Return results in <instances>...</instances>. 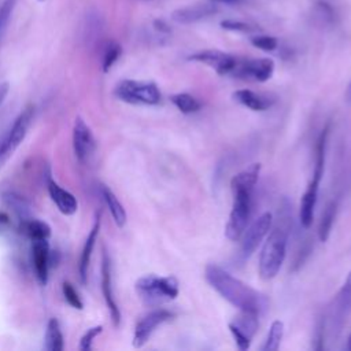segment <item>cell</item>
Segmentation results:
<instances>
[{
	"instance_id": "6da1fadb",
	"label": "cell",
	"mask_w": 351,
	"mask_h": 351,
	"mask_svg": "<svg viewBox=\"0 0 351 351\" xmlns=\"http://www.w3.org/2000/svg\"><path fill=\"white\" fill-rule=\"evenodd\" d=\"M204 278L214 291L240 311L261 315L269 308L266 295L236 278L215 263H208L206 266Z\"/></svg>"
},
{
	"instance_id": "7a4b0ae2",
	"label": "cell",
	"mask_w": 351,
	"mask_h": 351,
	"mask_svg": "<svg viewBox=\"0 0 351 351\" xmlns=\"http://www.w3.org/2000/svg\"><path fill=\"white\" fill-rule=\"evenodd\" d=\"M288 232L282 228H274L267 233L259 255V276L262 280L274 278L287 256Z\"/></svg>"
},
{
	"instance_id": "3957f363",
	"label": "cell",
	"mask_w": 351,
	"mask_h": 351,
	"mask_svg": "<svg viewBox=\"0 0 351 351\" xmlns=\"http://www.w3.org/2000/svg\"><path fill=\"white\" fill-rule=\"evenodd\" d=\"M136 292L145 304L156 306L176 299L180 285L174 276L147 274L136 281Z\"/></svg>"
},
{
	"instance_id": "277c9868",
	"label": "cell",
	"mask_w": 351,
	"mask_h": 351,
	"mask_svg": "<svg viewBox=\"0 0 351 351\" xmlns=\"http://www.w3.org/2000/svg\"><path fill=\"white\" fill-rule=\"evenodd\" d=\"M233 204L225 226V236L230 241L241 239L251 215L252 189H233Z\"/></svg>"
},
{
	"instance_id": "5b68a950",
	"label": "cell",
	"mask_w": 351,
	"mask_h": 351,
	"mask_svg": "<svg viewBox=\"0 0 351 351\" xmlns=\"http://www.w3.org/2000/svg\"><path fill=\"white\" fill-rule=\"evenodd\" d=\"M114 95L129 104H145L156 106L160 103L162 95L155 82L151 81H136L123 80L114 90Z\"/></svg>"
},
{
	"instance_id": "8992f818",
	"label": "cell",
	"mask_w": 351,
	"mask_h": 351,
	"mask_svg": "<svg viewBox=\"0 0 351 351\" xmlns=\"http://www.w3.org/2000/svg\"><path fill=\"white\" fill-rule=\"evenodd\" d=\"M34 107L27 106L14 121L8 132L0 138V169L11 158L19 144L25 140L27 130L33 122Z\"/></svg>"
},
{
	"instance_id": "52a82bcc",
	"label": "cell",
	"mask_w": 351,
	"mask_h": 351,
	"mask_svg": "<svg viewBox=\"0 0 351 351\" xmlns=\"http://www.w3.org/2000/svg\"><path fill=\"white\" fill-rule=\"evenodd\" d=\"M273 73H274V62L269 58H254V59L237 58L236 66L230 75L248 80V81L265 82L271 78Z\"/></svg>"
},
{
	"instance_id": "ba28073f",
	"label": "cell",
	"mask_w": 351,
	"mask_h": 351,
	"mask_svg": "<svg viewBox=\"0 0 351 351\" xmlns=\"http://www.w3.org/2000/svg\"><path fill=\"white\" fill-rule=\"evenodd\" d=\"M271 223H273V215L271 213L266 211V213H262L256 219H254V222L244 230L241 236V247H240V255L243 259H248L255 252L258 245L270 232Z\"/></svg>"
},
{
	"instance_id": "9c48e42d",
	"label": "cell",
	"mask_w": 351,
	"mask_h": 351,
	"mask_svg": "<svg viewBox=\"0 0 351 351\" xmlns=\"http://www.w3.org/2000/svg\"><path fill=\"white\" fill-rule=\"evenodd\" d=\"M351 310V271L348 273L343 287L335 296L329 308V330L332 335H337L341 330L343 322Z\"/></svg>"
},
{
	"instance_id": "30bf717a",
	"label": "cell",
	"mask_w": 351,
	"mask_h": 351,
	"mask_svg": "<svg viewBox=\"0 0 351 351\" xmlns=\"http://www.w3.org/2000/svg\"><path fill=\"white\" fill-rule=\"evenodd\" d=\"M324 169H325V166L314 165L313 177H311L304 193L302 195L300 208H299V221H300V225L304 229H308L313 223V219H314V208H315V204H317L318 188H319L321 178L324 176V171H322Z\"/></svg>"
},
{
	"instance_id": "8fae6325",
	"label": "cell",
	"mask_w": 351,
	"mask_h": 351,
	"mask_svg": "<svg viewBox=\"0 0 351 351\" xmlns=\"http://www.w3.org/2000/svg\"><path fill=\"white\" fill-rule=\"evenodd\" d=\"M173 318V314L165 308H156L145 314L138 319L133 333V346L136 348L143 347L158 326Z\"/></svg>"
},
{
	"instance_id": "7c38bea8",
	"label": "cell",
	"mask_w": 351,
	"mask_h": 351,
	"mask_svg": "<svg viewBox=\"0 0 351 351\" xmlns=\"http://www.w3.org/2000/svg\"><path fill=\"white\" fill-rule=\"evenodd\" d=\"M73 148L77 159L86 163L96 151V140L90 128L81 117H77L73 126Z\"/></svg>"
},
{
	"instance_id": "4fadbf2b",
	"label": "cell",
	"mask_w": 351,
	"mask_h": 351,
	"mask_svg": "<svg viewBox=\"0 0 351 351\" xmlns=\"http://www.w3.org/2000/svg\"><path fill=\"white\" fill-rule=\"evenodd\" d=\"M241 314L234 318V321L229 322V330L239 347V350L245 351L250 348L252 337L258 329V317L252 313L240 311Z\"/></svg>"
},
{
	"instance_id": "5bb4252c",
	"label": "cell",
	"mask_w": 351,
	"mask_h": 351,
	"mask_svg": "<svg viewBox=\"0 0 351 351\" xmlns=\"http://www.w3.org/2000/svg\"><path fill=\"white\" fill-rule=\"evenodd\" d=\"M188 59L210 66L219 75H229V74H232V71H233V69L236 66V62H237V56L226 53V52H222V51H218V49L199 51V52H195L191 56H188Z\"/></svg>"
},
{
	"instance_id": "9a60e30c",
	"label": "cell",
	"mask_w": 351,
	"mask_h": 351,
	"mask_svg": "<svg viewBox=\"0 0 351 351\" xmlns=\"http://www.w3.org/2000/svg\"><path fill=\"white\" fill-rule=\"evenodd\" d=\"M101 292L106 300V304L108 307L112 324L115 326H119L121 324V311L117 304L115 296H114V289H112V274H111V259L107 254V251H103V258H101Z\"/></svg>"
},
{
	"instance_id": "2e32d148",
	"label": "cell",
	"mask_w": 351,
	"mask_h": 351,
	"mask_svg": "<svg viewBox=\"0 0 351 351\" xmlns=\"http://www.w3.org/2000/svg\"><path fill=\"white\" fill-rule=\"evenodd\" d=\"M218 12L215 3H204V4H193L182 8H177L171 12V19L181 25L195 23L203 19H207Z\"/></svg>"
},
{
	"instance_id": "e0dca14e",
	"label": "cell",
	"mask_w": 351,
	"mask_h": 351,
	"mask_svg": "<svg viewBox=\"0 0 351 351\" xmlns=\"http://www.w3.org/2000/svg\"><path fill=\"white\" fill-rule=\"evenodd\" d=\"M33 266L37 280L45 285L48 281V270L51 265V252L49 244L47 240H34L32 245Z\"/></svg>"
},
{
	"instance_id": "ac0fdd59",
	"label": "cell",
	"mask_w": 351,
	"mask_h": 351,
	"mask_svg": "<svg viewBox=\"0 0 351 351\" xmlns=\"http://www.w3.org/2000/svg\"><path fill=\"white\" fill-rule=\"evenodd\" d=\"M48 193L52 199V202L56 204L58 210L64 215H73L75 214L78 208V202L73 193L63 189L58 182H55L52 178H48L47 181Z\"/></svg>"
},
{
	"instance_id": "d6986e66",
	"label": "cell",
	"mask_w": 351,
	"mask_h": 351,
	"mask_svg": "<svg viewBox=\"0 0 351 351\" xmlns=\"http://www.w3.org/2000/svg\"><path fill=\"white\" fill-rule=\"evenodd\" d=\"M232 97L237 103H240L241 106H244L252 111H266L274 103V99H271L270 96L256 93L250 89H239V90L233 92Z\"/></svg>"
},
{
	"instance_id": "ffe728a7",
	"label": "cell",
	"mask_w": 351,
	"mask_h": 351,
	"mask_svg": "<svg viewBox=\"0 0 351 351\" xmlns=\"http://www.w3.org/2000/svg\"><path fill=\"white\" fill-rule=\"evenodd\" d=\"M99 230H100V213L96 217V221H95V223H93V226H92V229H90V232H89V234L85 240V244H84V248H82V252H81L78 270H80V278H81L82 284H86V280H88V267H89V263H90L92 251H93V247L96 244Z\"/></svg>"
},
{
	"instance_id": "44dd1931",
	"label": "cell",
	"mask_w": 351,
	"mask_h": 351,
	"mask_svg": "<svg viewBox=\"0 0 351 351\" xmlns=\"http://www.w3.org/2000/svg\"><path fill=\"white\" fill-rule=\"evenodd\" d=\"M1 199L4 202V204L21 219H27L32 218V206L30 203L21 196L19 193L14 192V191H4L1 193Z\"/></svg>"
},
{
	"instance_id": "7402d4cb",
	"label": "cell",
	"mask_w": 351,
	"mask_h": 351,
	"mask_svg": "<svg viewBox=\"0 0 351 351\" xmlns=\"http://www.w3.org/2000/svg\"><path fill=\"white\" fill-rule=\"evenodd\" d=\"M261 173V165L259 163H252L247 169L241 170L237 173L232 180H230V188L233 189H252L258 182Z\"/></svg>"
},
{
	"instance_id": "603a6c76",
	"label": "cell",
	"mask_w": 351,
	"mask_h": 351,
	"mask_svg": "<svg viewBox=\"0 0 351 351\" xmlns=\"http://www.w3.org/2000/svg\"><path fill=\"white\" fill-rule=\"evenodd\" d=\"M101 196L107 204V208L118 228H123L126 223V211L122 206V203L118 200L115 193L106 185L101 186Z\"/></svg>"
},
{
	"instance_id": "cb8c5ba5",
	"label": "cell",
	"mask_w": 351,
	"mask_h": 351,
	"mask_svg": "<svg viewBox=\"0 0 351 351\" xmlns=\"http://www.w3.org/2000/svg\"><path fill=\"white\" fill-rule=\"evenodd\" d=\"M19 230L25 236L32 239L33 241L34 240H48V237L51 236L49 225L44 221L34 219V218H27V219L21 221Z\"/></svg>"
},
{
	"instance_id": "d4e9b609",
	"label": "cell",
	"mask_w": 351,
	"mask_h": 351,
	"mask_svg": "<svg viewBox=\"0 0 351 351\" xmlns=\"http://www.w3.org/2000/svg\"><path fill=\"white\" fill-rule=\"evenodd\" d=\"M64 347L63 335L56 318H51L45 330V343L44 348L48 351H62Z\"/></svg>"
},
{
	"instance_id": "484cf974",
	"label": "cell",
	"mask_w": 351,
	"mask_h": 351,
	"mask_svg": "<svg viewBox=\"0 0 351 351\" xmlns=\"http://www.w3.org/2000/svg\"><path fill=\"white\" fill-rule=\"evenodd\" d=\"M336 211H337V202L332 200L330 203L326 204L321 221H319V226H318V237L321 241H326L330 236V230L336 218Z\"/></svg>"
},
{
	"instance_id": "4316f807",
	"label": "cell",
	"mask_w": 351,
	"mask_h": 351,
	"mask_svg": "<svg viewBox=\"0 0 351 351\" xmlns=\"http://www.w3.org/2000/svg\"><path fill=\"white\" fill-rule=\"evenodd\" d=\"M282 337H284V322L280 319H276L270 325V329L267 332V336L262 346V350L263 351H277L280 348Z\"/></svg>"
},
{
	"instance_id": "83f0119b",
	"label": "cell",
	"mask_w": 351,
	"mask_h": 351,
	"mask_svg": "<svg viewBox=\"0 0 351 351\" xmlns=\"http://www.w3.org/2000/svg\"><path fill=\"white\" fill-rule=\"evenodd\" d=\"M170 100L182 114L197 112L202 108V103L189 93H176L170 96Z\"/></svg>"
},
{
	"instance_id": "f1b7e54d",
	"label": "cell",
	"mask_w": 351,
	"mask_h": 351,
	"mask_svg": "<svg viewBox=\"0 0 351 351\" xmlns=\"http://www.w3.org/2000/svg\"><path fill=\"white\" fill-rule=\"evenodd\" d=\"M121 53H122V48L117 41H108L104 45L103 60H101V66H103L104 73H107L114 66V63L119 59Z\"/></svg>"
},
{
	"instance_id": "f546056e",
	"label": "cell",
	"mask_w": 351,
	"mask_h": 351,
	"mask_svg": "<svg viewBox=\"0 0 351 351\" xmlns=\"http://www.w3.org/2000/svg\"><path fill=\"white\" fill-rule=\"evenodd\" d=\"M251 44L255 48H259V49L266 51V52L274 51L278 47L277 38L273 37V36H267V34H256V36L251 37Z\"/></svg>"
},
{
	"instance_id": "4dcf8cb0",
	"label": "cell",
	"mask_w": 351,
	"mask_h": 351,
	"mask_svg": "<svg viewBox=\"0 0 351 351\" xmlns=\"http://www.w3.org/2000/svg\"><path fill=\"white\" fill-rule=\"evenodd\" d=\"M221 27L225 30H230V32H240V33H252L256 32L258 27L243 22V21H234V19H225L221 22Z\"/></svg>"
},
{
	"instance_id": "1f68e13d",
	"label": "cell",
	"mask_w": 351,
	"mask_h": 351,
	"mask_svg": "<svg viewBox=\"0 0 351 351\" xmlns=\"http://www.w3.org/2000/svg\"><path fill=\"white\" fill-rule=\"evenodd\" d=\"M62 291H63V296H64L66 302H67L71 307H74V308H77V310H82L84 303H82V300L80 299L77 291L74 289V287H73L70 282H66V281H64V282L62 284Z\"/></svg>"
},
{
	"instance_id": "d6a6232c",
	"label": "cell",
	"mask_w": 351,
	"mask_h": 351,
	"mask_svg": "<svg viewBox=\"0 0 351 351\" xmlns=\"http://www.w3.org/2000/svg\"><path fill=\"white\" fill-rule=\"evenodd\" d=\"M101 330H103V326H101V325H96V326H93V328H89V329L84 333V336L81 337V340H80V350H82V351L90 350V348H92V344H93V339H95L97 335H100Z\"/></svg>"
},
{
	"instance_id": "836d02e7",
	"label": "cell",
	"mask_w": 351,
	"mask_h": 351,
	"mask_svg": "<svg viewBox=\"0 0 351 351\" xmlns=\"http://www.w3.org/2000/svg\"><path fill=\"white\" fill-rule=\"evenodd\" d=\"M315 11L319 19H322L324 22H333L335 19V11L330 7V4H328L325 0H318L315 4Z\"/></svg>"
},
{
	"instance_id": "e575fe53",
	"label": "cell",
	"mask_w": 351,
	"mask_h": 351,
	"mask_svg": "<svg viewBox=\"0 0 351 351\" xmlns=\"http://www.w3.org/2000/svg\"><path fill=\"white\" fill-rule=\"evenodd\" d=\"M14 3H15V0H4L0 4V32L5 27L8 19L11 16V12H12V8H14Z\"/></svg>"
},
{
	"instance_id": "d590c367",
	"label": "cell",
	"mask_w": 351,
	"mask_h": 351,
	"mask_svg": "<svg viewBox=\"0 0 351 351\" xmlns=\"http://www.w3.org/2000/svg\"><path fill=\"white\" fill-rule=\"evenodd\" d=\"M8 89H10V85L7 82H3L0 84V104L4 101L7 93H8Z\"/></svg>"
},
{
	"instance_id": "8d00e7d4",
	"label": "cell",
	"mask_w": 351,
	"mask_h": 351,
	"mask_svg": "<svg viewBox=\"0 0 351 351\" xmlns=\"http://www.w3.org/2000/svg\"><path fill=\"white\" fill-rule=\"evenodd\" d=\"M211 3H215V4H226V5H236V4H240L243 0H210Z\"/></svg>"
},
{
	"instance_id": "74e56055",
	"label": "cell",
	"mask_w": 351,
	"mask_h": 351,
	"mask_svg": "<svg viewBox=\"0 0 351 351\" xmlns=\"http://www.w3.org/2000/svg\"><path fill=\"white\" fill-rule=\"evenodd\" d=\"M347 350L351 351V332H350V336H348V340H347Z\"/></svg>"
},
{
	"instance_id": "f35d334b",
	"label": "cell",
	"mask_w": 351,
	"mask_h": 351,
	"mask_svg": "<svg viewBox=\"0 0 351 351\" xmlns=\"http://www.w3.org/2000/svg\"><path fill=\"white\" fill-rule=\"evenodd\" d=\"M347 96H348V100H351V84H350L348 90H347Z\"/></svg>"
},
{
	"instance_id": "ab89813d",
	"label": "cell",
	"mask_w": 351,
	"mask_h": 351,
	"mask_svg": "<svg viewBox=\"0 0 351 351\" xmlns=\"http://www.w3.org/2000/svg\"><path fill=\"white\" fill-rule=\"evenodd\" d=\"M144 1H151V0H144Z\"/></svg>"
},
{
	"instance_id": "60d3db41",
	"label": "cell",
	"mask_w": 351,
	"mask_h": 351,
	"mask_svg": "<svg viewBox=\"0 0 351 351\" xmlns=\"http://www.w3.org/2000/svg\"><path fill=\"white\" fill-rule=\"evenodd\" d=\"M38 1H45V0H38Z\"/></svg>"
}]
</instances>
